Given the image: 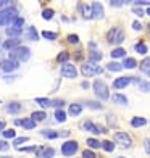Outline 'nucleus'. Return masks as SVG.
<instances>
[{
  "label": "nucleus",
  "mask_w": 150,
  "mask_h": 158,
  "mask_svg": "<svg viewBox=\"0 0 150 158\" xmlns=\"http://www.w3.org/2000/svg\"><path fill=\"white\" fill-rule=\"evenodd\" d=\"M94 92H95V95H97L98 98H102V100L110 98V90H108V87H106L105 82L100 81V79L94 81Z\"/></svg>",
  "instance_id": "f257e3e1"
},
{
  "label": "nucleus",
  "mask_w": 150,
  "mask_h": 158,
  "mask_svg": "<svg viewBox=\"0 0 150 158\" xmlns=\"http://www.w3.org/2000/svg\"><path fill=\"white\" fill-rule=\"evenodd\" d=\"M15 18H16V8H13V6H8V8L0 10V24H2V26L11 23Z\"/></svg>",
  "instance_id": "f03ea898"
},
{
  "label": "nucleus",
  "mask_w": 150,
  "mask_h": 158,
  "mask_svg": "<svg viewBox=\"0 0 150 158\" xmlns=\"http://www.w3.org/2000/svg\"><path fill=\"white\" fill-rule=\"evenodd\" d=\"M106 40L110 42V44H119V42L124 40V32L119 29V27H111L106 34Z\"/></svg>",
  "instance_id": "7ed1b4c3"
},
{
  "label": "nucleus",
  "mask_w": 150,
  "mask_h": 158,
  "mask_svg": "<svg viewBox=\"0 0 150 158\" xmlns=\"http://www.w3.org/2000/svg\"><path fill=\"white\" fill-rule=\"evenodd\" d=\"M29 55H31V52H29V48H27V47H16V48L10 50V58L11 60L18 58V60L26 61L27 58H29Z\"/></svg>",
  "instance_id": "20e7f679"
},
{
  "label": "nucleus",
  "mask_w": 150,
  "mask_h": 158,
  "mask_svg": "<svg viewBox=\"0 0 150 158\" xmlns=\"http://www.w3.org/2000/svg\"><path fill=\"white\" fill-rule=\"evenodd\" d=\"M102 68L97 66L95 63H84L82 66H81V73L84 76H95V74H100L102 73Z\"/></svg>",
  "instance_id": "39448f33"
},
{
  "label": "nucleus",
  "mask_w": 150,
  "mask_h": 158,
  "mask_svg": "<svg viewBox=\"0 0 150 158\" xmlns=\"http://www.w3.org/2000/svg\"><path fill=\"white\" fill-rule=\"evenodd\" d=\"M77 148H79V145H77L76 140H68V142L63 143L61 153L65 155V156H71V155H74V153L77 152Z\"/></svg>",
  "instance_id": "423d86ee"
},
{
  "label": "nucleus",
  "mask_w": 150,
  "mask_h": 158,
  "mask_svg": "<svg viewBox=\"0 0 150 158\" xmlns=\"http://www.w3.org/2000/svg\"><path fill=\"white\" fill-rule=\"evenodd\" d=\"M115 140H116V143H119V145L124 147V148H129L132 145V139L129 137V134H126V132H116Z\"/></svg>",
  "instance_id": "0eeeda50"
},
{
  "label": "nucleus",
  "mask_w": 150,
  "mask_h": 158,
  "mask_svg": "<svg viewBox=\"0 0 150 158\" xmlns=\"http://www.w3.org/2000/svg\"><path fill=\"white\" fill-rule=\"evenodd\" d=\"M61 76H65V77H68V79H74V77L77 76V71H76V68L73 66V64L65 63V64L61 66Z\"/></svg>",
  "instance_id": "6e6552de"
},
{
  "label": "nucleus",
  "mask_w": 150,
  "mask_h": 158,
  "mask_svg": "<svg viewBox=\"0 0 150 158\" xmlns=\"http://www.w3.org/2000/svg\"><path fill=\"white\" fill-rule=\"evenodd\" d=\"M0 68H2L3 71H6V73H11L13 69L18 68V61L16 60H2L0 61Z\"/></svg>",
  "instance_id": "1a4fd4ad"
},
{
  "label": "nucleus",
  "mask_w": 150,
  "mask_h": 158,
  "mask_svg": "<svg viewBox=\"0 0 150 158\" xmlns=\"http://www.w3.org/2000/svg\"><path fill=\"white\" fill-rule=\"evenodd\" d=\"M90 8H92V18H97V19L103 18V6L98 2H94L90 5Z\"/></svg>",
  "instance_id": "9d476101"
},
{
  "label": "nucleus",
  "mask_w": 150,
  "mask_h": 158,
  "mask_svg": "<svg viewBox=\"0 0 150 158\" xmlns=\"http://www.w3.org/2000/svg\"><path fill=\"white\" fill-rule=\"evenodd\" d=\"M129 82H131V77L123 76V77L115 79V82H113V87H115V89H123V87H126V85L129 84Z\"/></svg>",
  "instance_id": "9b49d317"
},
{
  "label": "nucleus",
  "mask_w": 150,
  "mask_h": 158,
  "mask_svg": "<svg viewBox=\"0 0 150 158\" xmlns=\"http://www.w3.org/2000/svg\"><path fill=\"white\" fill-rule=\"evenodd\" d=\"M15 124L16 126H23L24 129H34L35 127V123H34V121H31V119H16L15 121Z\"/></svg>",
  "instance_id": "f8f14e48"
},
{
  "label": "nucleus",
  "mask_w": 150,
  "mask_h": 158,
  "mask_svg": "<svg viewBox=\"0 0 150 158\" xmlns=\"http://www.w3.org/2000/svg\"><path fill=\"white\" fill-rule=\"evenodd\" d=\"M79 10L82 11L84 19H90V18H92V8H90V5H84V3H81V5H79Z\"/></svg>",
  "instance_id": "ddd939ff"
},
{
  "label": "nucleus",
  "mask_w": 150,
  "mask_h": 158,
  "mask_svg": "<svg viewBox=\"0 0 150 158\" xmlns=\"http://www.w3.org/2000/svg\"><path fill=\"white\" fill-rule=\"evenodd\" d=\"M19 45V40L18 39H8L3 42V48H8V50H13Z\"/></svg>",
  "instance_id": "4468645a"
},
{
  "label": "nucleus",
  "mask_w": 150,
  "mask_h": 158,
  "mask_svg": "<svg viewBox=\"0 0 150 158\" xmlns=\"http://www.w3.org/2000/svg\"><path fill=\"white\" fill-rule=\"evenodd\" d=\"M147 124V119L145 118H139V116H135L131 119V126L132 127H140V126H145Z\"/></svg>",
  "instance_id": "2eb2a0df"
},
{
  "label": "nucleus",
  "mask_w": 150,
  "mask_h": 158,
  "mask_svg": "<svg viewBox=\"0 0 150 158\" xmlns=\"http://www.w3.org/2000/svg\"><path fill=\"white\" fill-rule=\"evenodd\" d=\"M81 110H82V106L79 103H71L69 105V114H73V116H77V114L81 113Z\"/></svg>",
  "instance_id": "dca6fc26"
},
{
  "label": "nucleus",
  "mask_w": 150,
  "mask_h": 158,
  "mask_svg": "<svg viewBox=\"0 0 150 158\" xmlns=\"http://www.w3.org/2000/svg\"><path fill=\"white\" fill-rule=\"evenodd\" d=\"M19 110H21V105L18 102H11V103L6 105V111L8 113H18Z\"/></svg>",
  "instance_id": "f3484780"
},
{
  "label": "nucleus",
  "mask_w": 150,
  "mask_h": 158,
  "mask_svg": "<svg viewBox=\"0 0 150 158\" xmlns=\"http://www.w3.org/2000/svg\"><path fill=\"white\" fill-rule=\"evenodd\" d=\"M45 119V113L44 111H34L31 114V121H34V123H39V121Z\"/></svg>",
  "instance_id": "a211bd4d"
},
{
  "label": "nucleus",
  "mask_w": 150,
  "mask_h": 158,
  "mask_svg": "<svg viewBox=\"0 0 150 158\" xmlns=\"http://www.w3.org/2000/svg\"><path fill=\"white\" fill-rule=\"evenodd\" d=\"M21 32H23L21 29H18V27H11V26L6 29V34L10 35V39H11V37H13V39H18V35H19Z\"/></svg>",
  "instance_id": "6ab92c4d"
},
{
  "label": "nucleus",
  "mask_w": 150,
  "mask_h": 158,
  "mask_svg": "<svg viewBox=\"0 0 150 158\" xmlns=\"http://www.w3.org/2000/svg\"><path fill=\"white\" fill-rule=\"evenodd\" d=\"M126 55V50L121 48V47H116L115 50H111V58H121V56Z\"/></svg>",
  "instance_id": "aec40b11"
},
{
  "label": "nucleus",
  "mask_w": 150,
  "mask_h": 158,
  "mask_svg": "<svg viewBox=\"0 0 150 158\" xmlns=\"http://www.w3.org/2000/svg\"><path fill=\"white\" fill-rule=\"evenodd\" d=\"M111 98H113V102H115V103H119V105H127V98H126L124 95H121V94H115Z\"/></svg>",
  "instance_id": "412c9836"
},
{
  "label": "nucleus",
  "mask_w": 150,
  "mask_h": 158,
  "mask_svg": "<svg viewBox=\"0 0 150 158\" xmlns=\"http://www.w3.org/2000/svg\"><path fill=\"white\" fill-rule=\"evenodd\" d=\"M100 147H102L105 152H113V148H115V145H113V142L110 140H103V142H100Z\"/></svg>",
  "instance_id": "4be33fe9"
},
{
  "label": "nucleus",
  "mask_w": 150,
  "mask_h": 158,
  "mask_svg": "<svg viewBox=\"0 0 150 158\" xmlns=\"http://www.w3.org/2000/svg\"><path fill=\"white\" fill-rule=\"evenodd\" d=\"M35 103H39L40 106H44V108H47V106H52V100L48 98H35Z\"/></svg>",
  "instance_id": "5701e85b"
},
{
  "label": "nucleus",
  "mask_w": 150,
  "mask_h": 158,
  "mask_svg": "<svg viewBox=\"0 0 150 158\" xmlns=\"http://www.w3.org/2000/svg\"><path fill=\"white\" fill-rule=\"evenodd\" d=\"M55 118H56V121H60V123H65L66 121V113L63 110H56L55 111Z\"/></svg>",
  "instance_id": "b1692460"
},
{
  "label": "nucleus",
  "mask_w": 150,
  "mask_h": 158,
  "mask_svg": "<svg viewBox=\"0 0 150 158\" xmlns=\"http://www.w3.org/2000/svg\"><path fill=\"white\" fill-rule=\"evenodd\" d=\"M140 69H142V73H145V74H148V73H150V58H145L144 61H142Z\"/></svg>",
  "instance_id": "393cba45"
},
{
  "label": "nucleus",
  "mask_w": 150,
  "mask_h": 158,
  "mask_svg": "<svg viewBox=\"0 0 150 158\" xmlns=\"http://www.w3.org/2000/svg\"><path fill=\"white\" fill-rule=\"evenodd\" d=\"M84 129H89V131H92L94 134H98V132H100L98 127H95V124L90 123V121H85V123H84Z\"/></svg>",
  "instance_id": "a878e982"
},
{
  "label": "nucleus",
  "mask_w": 150,
  "mask_h": 158,
  "mask_svg": "<svg viewBox=\"0 0 150 158\" xmlns=\"http://www.w3.org/2000/svg\"><path fill=\"white\" fill-rule=\"evenodd\" d=\"M40 155L44 156V158H52L53 155H55V150L53 148H42V152H40Z\"/></svg>",
  "instance_id": "bb28decb"
},
{
  "label": "nucleus",
  "mask_w": 150,
  "mask_h": 158,
  "mask_svg": "<svg viewBox=\"0 0 150 158\" xmlns=\"http://www.w3.org/2000/svg\"><path fill=\"white\" fill-rule=\"evenodd\" d=\"M42 135H45L47 139H56V137H58V132L50 131V129H45V131H42Z\"/></svg>",
  "instance_id": "cd10ccee"
},
{
  "label": "nucleus",
  "mask_w": 150,
  "mask_h": 158,
  "mask_svg": "<svg viewBox=\"0 0 150 158\" xmlns=\"http://www.w3.org/2000/svg\"><path fill=\"white\" fill-rule=\"evenodd\" d=\"M121 68H123V66H121L119 63H115V61H111V63H108V64H106V69H110V71H115V73H116V71H121Z\"/></svg>",
  "instance_id": "c85d7f7f"
},
{
  "label": "nucleus",
  "mask_w": 150,
  "mask_h": 158,
  "mask_svg": "<svg viewBox=\"0 0 150 158\" xmlns=\"http://www.w3.org/2000/svg\"><path fill=\"white\" fill-rule=\"evenodd\" d=\"M89 58H90V63L98 61L100 58H102V53H100V52H95V50H92V52H90V55H89Z\"/></svg>",
  "instance_id": "c756f323"
},
{
  "label": "nucleus",
  "mask_w": 150,
  "mask_h": 158,
  "mask_svg": "<svg viewBox=\"0 0 150 158\" xmlns=\"http://www.w3.org/2000/svg\"><path fill=\"white\" fill-rule=\"evenodd\" d=\"M135 64H137V63H135V60L131 58V56H129V58H124V61H123V66H126V68H134Z\"/></svg>",
  "instance_id": "7c9ffc66"
},
{
  "label": "nucleus",
  "mask_w": 150,
  "mask_h": 158,
  "mask_svg": "<svg viewBox=\"0 0 150 158\" xmlns=\"http://www.w3.org/2000/svg\"><path fill=\"white\" fill-rule=\"evenodd\" d=\"M53 15H55V13H53V10H44V11H42V18H44V19H47V21H50V19H52L53 18Z\"/></svg>",
  "instance_id": "2f4dec72"
},
{
  "label": "nucleus",
  "mask_w": 150,
  "mask_h": 158,
  "mask_svg": "<svg viewBox=\"0 0 150 158\" xmlns=\"http://www.w3.org/2000/svg\"><path fill=\"white\" fill-rule=\"evenodd\" d=\"M27 37L32 39V40H37L39 39V34L35 32V27L34 26H29V34H27Z\"/></svg>",
  "instance_id": "473e14b6"
},
{
  "label": "nucleus",
  "mask_w": 150,
  "mask_h": 158,
  "mask_svg": "<svg viewBox=\"0 0 150 158\" xmlns=\"http://www.w3.org/2000/svg\"><path fill=\"white\" fill-rule=\"evenodd\" d=\"M135 52L137 53H147V47H145V44H142V42H139V44H135Z\"/></svg>",
  "instance_id": "72a5a7b5"
},
{
  "label": "nucleus",
  "mask_w": 150,
  "mask_h": 158,
  "mask_svg": "<svg viewBox=\"0 0 150 158\" xmlns=\"http://www.w3.org/2000/svg\"><path fill=\"white\" fill-rule=\"evenodd\" d=\"M15 135H16L15 129H6V131H3V137L5 139H15Z\"/></svg>",
  "instance_id": "f704fd0d"
},
{
  "label": "nucleus",
  "mask_w": 150,
  "mask_h": 158,
  "mask_svg": "<svg viewBox=\"0 0 150 158\" xmlns=\"http://www.w3.org/2000/svg\"><path fill=\"white\" fill-rule=\"evenodd\" d=\"M42 35H44L45 39H48V40H55L56 39V34L52 32V31H42Z\"/></svg>",
  "instance_id": "c9c22d12"
},
{
  "label": "nucleus",
  "mask_w": 150,
  "mask_h": 158,
  "mask_svg": "<svg viewBox=\"0 0 150 158\" xmlns=\"http://www.w3.org/2000/svg\"><path fill=\"white\" fill-rule=\"evenodd\" d=\"M68 58H69V53H68V52H61V53L58 55V58H56V60H58L60 63H63V64H65Z\"/></svg>",
  "instance_id": "e433bc0d"
},
{
  "label": "nucleus",
  "mask_w": 150,
  "mask_h": 158,
  "mask_svg": "<svg viewBox=\"0 0 150 158\" xmlns=\"http://www.w3.org/2000/svg\"><path fill=\"white\" fill-rule=\"evenodd\" d=\"M11 23H13V26H11V27H18V29H21V26H23L24 19H23V18H15V19L11 21Z\"/></svg>",
  "instance_id": "4c0bfd02"
},
{
  "label": "nucleus",
  "mask_w": 150,
  "mask_h": 158,
  "mask_svg": "<svg viewBox=\"0 0 150 158\" xmlns=\"http://www.w3.org/2000/svg\"><path fill=\"white\" fill-rule=\"evenodd\" d=\"M87 145L92 147V148H98L100 147V142L95 140V139H87Z\"/></svg>",
  "instance_id": "58836bf2"
},
{
  "label": "nucleus",
  "mask_w": 150,
  "mask_h": 158,
  "mask_svg": "<svg viewBox=\"0 0 150 158\" xmlns=\"http://www.w3.org/2000/svg\"><path fill=\"white\" fill-rule=\"evenodd\" d=\"M85 105H87L89 108H95V110H100V108H102V105H100L98 102H85Z\"/></svg>",
  "instance_id": "ea45409f"
},
{
  "label": "nucleus",
  "mask_w": 150,
  "mask_h": 158,
  "mask_svg": "<svg viewBox=\"0 0 150 158\" xmlns=\"http://www.w3.org/2000/svg\"><path fill=\"white\" fill-rule=\"evenodd\" d=\"M82 158H95V153L92 150H84L82 152Z\"/></svg>",
  "instance_id": "a19ab883"
},
{
  "label": "nucleus",
  "mask_w": 150,
  "mask_h": 158,
  "mask_svg": "<svg viewBox=\"0 0 150 158\" xmlns=\"http://www.w3.org/2000/svg\"><path fill=\"white\" fill-rule=\"evenodd\" d=\"M68 42L69 44H77V42H79V37L74 35V34H71V35H68Z\"/></svg>",
  "instance_id": "79ce46f5"
},
{
  "label": "nucleus",
  "mask_w": 150,
  "mask_h": 158,
  "mask_svg": "<svg viewBox=\"0 0 150 158\" xmlns=\"http://www.w3.org/2000/svg\"><path fill=\"white\" fill-rule=\"evenodd\" d=\"M19 152H34V150H37V147L35 145H31V147H21V148H18Z\"/></svg>",
  "instance_id": "37998d69"
},
{
  "label": "nucleus",
  "mask_w": 150,
  "mask_h": 158,
  "mask_svg": "<svg viewBox=\"0 0 150 158\" xmlns=\"http://www.w3.org/2000/svg\"><path fill=\"white\" fill-rule=\"evenodd\" d=\"M65 100H52V106H63Z\"/></svg>",
  "instance_id": "c03bdc74"
},
{
  "label": "nucleus",
  "mask_w": 150,
  "mask_h": 158,
  "mask_svg": "<svg viewBox=\"0 0 150 158\" xmlns=\"http://www.w3.org/2000/svg\"><path fill=\"white\" fill-rule=\"evenodd\" d=\"M27 140V135L26 137H18V139H15L13 140V143H15V145H19V143H23V142H26Z\"/></svg>",
  "instance_id": "a18cd8bd"
},
{
  "label": "nucleus",
  "mask_w": 150,
  "mask_h": 158,
  "mask_svg": "<svg viewBox=\"0 0 150 158\" xmlns=\"http://www.w3.org/2000/svg\"><path fill=\"white\" fill-rule=\"evenodd\" d=\"M110 5L111 6H121V5H124V2H123V0H118V2H116V0H111Z\"/></svg>",
  "instance_id": "49530a36"
},
{
  "label": "nucleus",
  "mask_w": 150,
  "mask_h": 158,
  "mask_svg": "<svg viewBox=\"0 0 150 158\" xmlns=\"http://www.w3.org/2000/svg\"><path fill=\"white\" fill-rule=\"evenodd\" d=\"M10 148V145L6 143L5 140H0V150H8Z\"/></svg>",
  "instance_id": "de8ad7c7"
},
{
  "label": "nucleus",
  "mask_w": 150,
  "mask_h": 158,
  "mask_svg": "<svg viewBox=\"0 0 150 158\" xmlns=\"http://www.w3.org/2000/svg\"><path fill=\"white\" fill-rule=\"evenodd\" d=\"M132 27H134L135 31H140L142 29V24L139 23V21H135V23H132Z\"/></svg>",
  "instance_id": "09e8293b"
},
{
  "label": "nucleus",
  "mask_w": 150,
  "mask_h": 158,
  "mask_svg": "<svg viewBox=\"0 0 150 158\" xmlns=\"http://www.w3.org/2000/svg\"><path fill=\"white\" fill-rule=\"evenodd\" d=\"M140 89L144 90V92H148V82H147V81L142 82V84H140Z\"/></svg>",
  "instance_id": "8fccbe9b"
},
{
  "label": "nucleus",
  "mask_w": 150,
  "mask_h": 158,
  "mask_svg": "<svg viewBox=\"0 0 150 158\" xmlns=\"http://www.w3.org/2000/svg\"><path fill=\"white\" fill-rule=\"evenodd\" d=\"M132 11H134V13H135V15H137V16H144V11H142L140 8H134Z\"/></svg>",
  "instance_id": "3c124183"
},
{
  "label": "nucleus",
  "mask_w": 150,
  "mask_h": 158,
  "mask_svg": "<svg viewBox=\"0 0 150 158\" xmlns=\"http://www.w3.org/2000/svg\"><path fill=\"white\" fill-rule=\"evenodd\" d=\"M144 145H145V152L148 153V152H150V148H148V147H150V142H148V139H145V142H144Z\"/></svg>",
  "instance_id": "603ef678"
},
{
  "label": "nucleus",
  "mask_w": 150,
  "mask_h": 158,
  "mask_svg": "<svg viewBox=\"0 0 150 158\" xmlns=\"http://www.w3.org/2000/svg\"><path fill=\"white\" fill-rule=\"evenodd\" d=\"M3 129H5V123H3V121H0V131H3Z\"/></svg>",
  "instance_id": "864d4df0"
},
{
  "label": "nucleus",
  "mask_w": 150,
  "mask_h": 158,
  "mask_svg": "<svg viewBox=\"0 0 150 158\" xmlns=\"http://www.w3.org/2000/svg\"><path fill=\"white\" fill-rule=\"evenodd\" d=\"M89 48H92V50L95 48V44H94V42H89Z\"/></svg>",
  "instance_id": "5fc2aeb1"
},
{
  "label": "nucleus",
  "mask_w": 150,
  "mask_h": 158,
  "mask_svg": "<svg viewBox=\"0 0 150 158\" xmlns=\"http://www.w3.org/2000/svg\"><path fill=\"white\" fill-rule=\"evenodd\" d=\"M6 2H3V0H0V6H2V5H5Z\"/></svg>",
  "instance_id": "6e6d98bb"
},
{
  "label": "nucleus",
  "mask_w": 150,
  "mask_h": 158,
  "mask_svg": "<svg viewBox=\"0 0 150 158\" xmlns=\"http://www.w3.org/2000/svg\"><path fill=\"white\" fill-rule=\"evenodd\" d=\"M0 158H11V156H0Z\"/></svg>",
  "instance_id": "4d7b16f0"
},
{
  "label": "nucleus",
  "mask_w": 150,
  "mask_h": 158,
  "mask_svg": "<svg viewBox=\"0 0 150 158\" xmlns=\"http://www.w3.org/2000/svg\"><path fill=\"white\" fill-rule=\"evenodd\" d=\"M119 158H123V156H119Z\"/></svg>",
  "instance_id": "13d9d810"
}]
</instances>
